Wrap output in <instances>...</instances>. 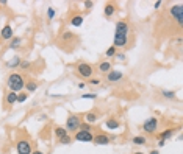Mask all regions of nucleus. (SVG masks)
<instances>
[{
  "label": "nucleus",
  "instance_id": "nucleus-1",
  "mask_svg": "<svg viewBox=\"0 0 183 154\" xmlns=\"http://www.w3.org/2000/svg\"><path fill=\"white\" fill-rule=\"evenodd\" d=\"M128 36H130V25L127 20H119L116 22V28H114V41L113 47L114 48H125L128 45Z\"/></svg>",
  "mask_w": 183,
  "mask_h": 154
},
{
  "label": "nucleus",
  "instance_id": "nucleus-2",
  "mask_svg": "<svg viewBox=\"0 0 183 154\" xmlns=\"http://www.w3.org/2000/svg\"><path fill=\"white\" fill-rule=\"evenodd\" d=\"M25 83H27L25 75H22V73H19V72L10 73L8 78H6V87H8V90L16 92V93H19V92L24 90Z\"/></svg>",
  "mask_w": 183,
  "mask_h": 154
},
{
  "label": "nucleus",
  "instance_id": "nucleus-3",
  "mask_svg": "<svg viewBox=\"0 0 183 154\" xmlns=\"http://www.w3.org/2000/svg\"><path fill=\"white\" fill-rule=\"evenodd\" d=\"M94 67L91 65L89 62H85V61H81V62H78L77 65H75V73L78 75V78H81V80H89V78H93V75H94Z\"/></svg>",
  "mask_w": 183,
  "mask_h": 154
},
{
  "label": "nucleus",
  "instance_id": "nucleus-4",
  "mask_svg": "<svg viewBox=\"0 0 183 154\" xmlns=\"http://www.w3.org/2000/svg\"><path fill=\"white\" fill-rule=\"evenodd\" d=\"M81 124V117L78 114H69L67 115V120H66V131L67 134L69 132H77L78 131V128Z\"/></svg>",
  "mask_w": 183,
  "mask_h": 154
},
{
  "label": "nucleus",
  "instance_id": "nucleus-5",
  "mask_svg": "<svg viewBox=\"0 0 183 154\" xmlns=\"http://www.w3.org/2000/svg\"><path fill=\"white\" fill-rule=\"evenodd\" d=\"M78 42V36L74 33V31H69V30H64L58 39V45L60 47H64V44H77Z\"/></svg>",
  "mask_w": 183,
  "mask_h": 154
},
{
  "label": "nucleus",
  "instance_id": "nucleus-6",
  "mask_svg": "<svg viewBox=\"0 0 183 154\" xmlns=\"http://www.w3.org/2000/svg\"><path fill=\"white\" fill-rule=\"evenodd\" d=\"M16 151L17 154H31L33 152V145L30 139H20L16 143Z\"/></svg>",
  "mask_w": 183,
  "mask_h": 154
},
{
  "label": "nucleus",
  "instance_id": "nucleus-7",
  "mask_svg": "<svg viewBox=\"0 0 183 154\" xmlns=\"http://www.w3.org/2000/svg\"><path fill=\"white\" fill-rule=\"evenodd\" d=\"M169 13L172 16V19H175L177 25L178 27H181V23H183V5L181 3H175L169 8Z\"/></svg>",
  "mask_w": 183,
  "mask_h": 154
},
{
  "label": "nucleus",
  "instance_id": "nucleus-8",
  "mask_svg": "<svg viewBox=\"0 0 183 154\" xmlns=\"http://www.w3.org/2000/svg\"><path fill=\"white\" fill-rule=\"evenodd\" d=\"M143 131L147 134H155L158 131V118L156 117H149L143 123Z\"/></svg>",
  "mask_w": 183,
  "mask_h": 154
},
{
  "label": "nucleus",
  "instance_id": "nucleus-9",
  "mask_svg": "<svg viewBox=\"0 0 183 154\" xmlns=\"http://www.w3.org/2000/svg\"><path fill=\"white\" fill-rule=\"evenodd\" d=\"M124 80V73L121 70H116V69H113L110 73L105 75V81L110 83V84H116V83H121Z\"/></svg>",
  "mask_w": 183,
  "mask_h": 154
},
{
  "label": "nucleus",
  "instance_id": "nucleus-10",
  "mask_svg": "<svg viewBox=\"0 0 183 154\" xmlns=\"http://www.w3.org/2000/svg\"><path fill=\"white\" fill-rule=\"evenodd\" d=\"M83 22H85V16L81 13H72L69 16V25H71V27H75V28L81 27Z\"/></svg>",
  "mask_w": 183,
  "mask_h": 154
},
{
  "label": "nucleus",
  "instance_id": "nucleus-11",
  "mask_svg": "<svg viewBox=\"0 0 183 154\" xmlns=\"http://www.w3.org/2000/svg\"><path fill=\"white\" fill-rule=\"evenodd\" d=\"M74 139L77 142H86V143H89V142H93L94 134L93 132H88V131H77L74 134Z\"/></svg>",
  "mask_w": 183,
  "mask_h": 154
},
{
  "label": "nucleus",
  "instance_id": "nucleus-12",
  "mask_svg": "<svg viewBox=\"0 0 183 154\" xmlns=\"http://www.w3.org/2000/svg\"><path fill=\"white\" fill-rule=\"evenodd\" d=\"M14 38V33H13V27H11V25L10 23H6L5 25V27L2 28V30H0V39H3V41H11Z\"/></svg>",
  "mask_w": 183,
  "mask_h": 154
},
{
  "label": "nucleus",
  "instance_id": "nucleus-13",
  "mask_svg": "<svg viewBox=\"0 0 183 154\" xmlns=\"http://www.w3.org/2000/svg\"><path fill=\"white\" fill-rule=\"evenodd\" d=\"M116 11H118V5L114 3V2H108V3H105V6H103V16H105L106 19L113 17L114 14H116Z\"/></svg>",
  "mask_w": 183,
  "mask_h": 154
},
{
  "label": "nucleus",
  "instance_id": "nucleus-14",
  "mask_svg": "<svg viewBox=\"0 0 183 154\" xmlns=\"http://www.w3.org/2000/svg\"><path fill=\"white\" fill-rule=\"evenodd\" d=\"M93 143H94V145H110V143H111V137L100 132V134H96V136H94Z\"/></svg>",
  "mask_w": 183,
  "mask_h": 154
},
{
  "label": "nucleus",
  "instance_id": "nucleus-15",
  "mask_svg": "<svg viewBox=\"0 0 183 154\" xmlns=\"http://www.w3.org/2000/svg\"><path fill=\"white\" fill-rule=\"evenodd\" d=\"M99 117H100V114H99L97 111H88V112L85 114V123L94 124V123L99 121Z\"/></svg>",
  "mask_w": 183,
  "mask_h": 154
},
{
  "label": "nucleus",
  "instance_id": "nucleus-16",
  "mask_svg": "<svg viewBox=\"0 0 183 154\" xmlns=\"http://www.w3.org/2000/svg\"><path fill=\"white\" fill-rule=\"evenodd\" d=\"M111 70H113V64H111L110 61H102V62L97 65V72L102 73V75H106V73H110Z\"/></svg>",
  "mask_w": 183,
  "mask_h": 154
},
{
  "label": "nucleus",
  "instance_id": "nucleus-17",
  "mask_svg": "<svg viewBox=\"0 0 183 154\" xmlns=\"http://www.w3.org/2000/svg\"><path fill=\"white\" fill-rule=\"evenodd\" d=\"M16 103H17V93L8 90L5 93V105L6 106H13V105H16Z\"/></svg>",
  "mask_w": 183,
  "mask_h": 154
},
{
  "label": "nucleus",
  "instance_id": "nucleus-18",
  "mask_svg": "<svg viewBox=\"0 0 183 154\" xmlns=\"http://www.w3.org/2000/svg\"><path fill=\"white\" fill-rule=\"evenodd\" d=\"M20 62H22V58H20L19 55H16V56H13L10 61H6L5 67H6V69H19Z\"/></svg>",
  "mask_w": 183,
  "mask_h": 154
},
{
  "label": "nucleus",
  "instance_id": "nucleus-19",
  "mask_svg": "<svg viewBox=\"0 0 183 154\" xmlns=\"http://www.w3.org/2000/svg\"><path fill=\"white\" fill-rule=\"evenodd\" d=\"M38 87H39V83H38L36 80H27V83H25V87H24V90H25L27 93H31V92L38 90Z\"/></svg>",
  "mask_w": 183,
  "mask_h": 154
},
{
  "label": "nucleus",
  "instance_id": "nucleus-20",
  "mask_svg": "<svg viewBox=\"0 0 183 154\" xmlns=\"http://www.w3.org/2000/svg\"><path fill=\"white\" fill-rule=\"evenodd\" d=\"M105 124H106V128H108L110 131H113V129H119V128H121V121L116 120V118H108V120L105 121Z\"/></svg>",
  "mask_w": 183,
  "mask_h": 154
},
{
  "label": "nucleus",
  "instance_id": "nucleus-21",
  "mask_svg": "<svg viewBox=\"0 0 183 154\" xmlns=\"http://www.w3.org/2000/svg\"><path fill=\"white\" fill-rule=\"evenodd\" d=\"M53 134H55V137L60 140V139H63V137L67 136V131H66V128H63V126H55V128H53Z\"/></svg>",
  "mask_w": 183,
  "mask_h": 154
},
{
  "label": "nucleus",
  "instance_id": "nucleus-22",
  "mask_svg": "<svg viewBox=\"0 0 183 154\" xmlns=\"http://www.w3.org/2000/svg\"><path fill=\"white\" fill-rule=\"evenodd\" d=\"M174 132H175V129H174V128H168V129H164V131H161V132H160L158 139H163V140H168V139H172Z\"/></svg>",
  "mask_w": 183,
  "mask_h": 154
},
{
  "label": "nucleus",
  "instance_id": "nucleus-23",
  "mask_svg": "<svg viewBox=\"0 0 183 154\" xmlns=\"http://www.w3.org/2000/svg\"><path fill=\"white\" fill-rule=\"evenodd\" d=\"M22 42H24V39L22 38H13L11 41H10V45H8V48H11V50H16V48H19L20 45H22Z\"/></svg>",
  "mask_w": 183,
  "mask_h": 154
},
{
  "label": "nucleus",
  "instance_id": "nucleus-24",
  "mask_svg": "<svg viewBox=\"0 0 183 154\" xmlns=\"http://www.w3.org/2000/svg\"><path fill=\"white\" fill-rule=\"evenodd\" d=\"M19 69H22L24 72H28V70H31V69H33V62H31V61H27V59H22V62H20Z\"/></svg>",
  "mask_w": 183,
  "mask_h": 154
},
{
  "label": "nucleus",
  "instance_id": "nucleus-25",
  "mask_svg": "<svg viewBox=\"0 0 183 154\" xmlns=\"http://www.w3.org/2000/svg\"><path fill=\"white\" fill-rule=\"evenodd\" d=\"M131 143H135V145H147V139L144 136H135L131 139Z\"/></svg>",
  "mask_w": 183,
  "mask_h": 154
},
{
  "label": "nucleus",
  "instance_id": "nucleus-26",
  "mask_svg": "<svg viewBox=\"0 0 183 154\" xmlns=\"http://www.w3.org/2000/svg\"><path fill=\"white\" fill-rule=\"evenodd\" d=\"M160 95L166 100H175V92L174 90H160Z\"/></svg>",
  "mask_w": 183,
  "mask_h": 154
},
{
  "label": "nucleus",
  "instance_id": "nucleus-27",
  "mask_svg": "<svg viewBox=\"0 0 183 154\" xmlns=\"http://www.w3.org/2000/svg\"><path fill=\"white\" fill-rule=\"evenodd\" d=\"M78 131H88V132H93V131H94V128H93V124H88V123L81 121V124H80V128H78Z\"/></svg>",
  "mask_w": 183,
  "mask_h": 154
},
{
  "label": "nucleus",
  "instance_id": "nucleus-28",
  "mask_svg": "<svg viewBox=\"0 0 183 154\" xmlns=\"http://www.w3.org/2000/svg\"><path fill=\"white\" fill-rule=\"evenodd\" d=\"M28 95H30V93H27L25 90L19 92V93H17V103H25L27 98H28Z\"/></svg>",
  "mask_w": 183,
  "mask_h": 154
},
{
  "label": "nucleus",
  "instance_id": "nucleus-29",
  "mask_svg": "<svg viewBox=\"0 0 183 154\" xmlns=\"http://www.w3.org/2000/svg\"><path fill=\"white\" fill-rule=\"evenodd\" d=\"M55 14H56L55 8H53V6H47V20H49V22L55 19Z\"/></svg>",
  "mask_w": 183,
  "mask_h": 154
},
{
  "label": "nucleus",
  "instance_id": "nucleus-30",
  "mask_svg": "<svg viewBox=\"0 0 183 154\" xmlns=\"http://www.w3.org/2000/svg\"><path fill=\"white\" fill-rule=\"evenodd\" d=\"M116 53H118V51H116V48H114V47L111 45V47H110V48L105 51V56H106V58H114V55H116Z\"/></svg>",
  "mask_w": 183,
  "mask_h": 154
},
{
  "label": "nucleus",
  "instance_id": "nucleus-31",
  "mask_svg": "<svg viewBox=\"0 0 183 154\" xmlns=\"http://www.w3.org/2000/svg\"><path fill=\"white\" fill-rule=\"evenodd\" d=\"M58 142H60L61 145H69V143H72V137H71L69 134H67L66 137H63V139H60Z\"/></svg>",
  "mask_w": 183,
  "mask_h": 154
},
{
  "label": "nucleus",
  "instance_id": "nucleus-32",
  "mask_svg": "<svg viewBox=\"0 0 183 154\" xmlns=\"http://www.w3.org/2000/svg\"><path fill=\"white\" fill-rule=\"evenodd\" d=\"M100 83H102V80L100 78H94V76L88 80V84H91V86H100Z\"/></svg>",
  "mask_w": 183,
  "mask_h": 154
},
{
  "label": "nucleus",
  "instance_id": "nucleus-33",
  "mask_svg": "<svg viewBox=\"0 0 183 154\" xmlns=\"http://www.w3.org/2000/svg\"><path fill=\"white\" fill-rule=\"evenodd\" d=\"M80 98L81 100H96L97 98V93H83Z\"/></svg>",
  "mask_w": 183,
  "mask_h": 154
},
{
  "label": "nucleus",
  "instance_id": "nucleus-34",
  "mask_svg": "<svg viewBox=\"0 0 183 154\" xmlns=\"http://www.w3.org/2000/svg\"><path fill=\"white\" fill-rule=\"evenodd\" d=\"M83 5H85V8H86V10H91V8L94 6V2H91V0H86V2H85Z\"/></svg>",
  "mask_w": 183,
  "mask_h": 154
},
{
  "label": "nucleus",
  "instance_id": "nucleus-35",
  "mask_svg": "<svg viewBox=\"0 0 183 154\" xmlns=\"http://www.w3.org/2000/svg\"><path fill=\"white\" fill-rule=\"evenodd\" d=\"M161 5H163V0H156V2L153 3V8L155 10H160V8H161Z\"/></svg>",
  "mask_w": 183,
  "mask_h": 154
},
{
  "label": "nucleus",
  "instance_id": "nucleus-36",
  "mask_svg": "<svg viewBox=\"0 0 183 154\" xmlns=\"http://www.w3.org/2000/svg\"><path fill=\"white\" fill-rule=\"evenodd\" d=\"M114 58H118L119 61H125V55L124 53H116V55H114Z\"/></svg>",
  "mask_w": 183,
  "mask_h": 154
},
{
  "label": "nucleus",
  "instance_id": "nucleus-37",
  "mask_svg": "<svg viewBox=\"0 0 183 154\" xmlns=\"http://www.w3.org/2000/svg\"><path fill=\"white\" fill-rule=\"evenodd\" d=\"M166 145V140H163V139H158V146H164Z\"/></svg>",
  "mask_w": 183,
  "mask_h": 154
},
{
  "label": "nucleus",
  "instance_id": "nucleus-38",
  "mask_svg": "<svg viewBox=\"0 0 183 154\" xmlns=\"http://www.w3.org/2000/svg\"><path fill=\"white\" fill-rule=\"evenodd\" d=\"M86 87V83H78V89H85Z\"/></svg>",
  "mask_w": 183,
  "mask_h": 154
},
{
  "label": "nucleus",
  "instance_id": "nucleus-39",
  "mask_svg": "<svg viewBox=\"0 0 183 154\" xmlns=\"http://www.w3.org/2000/svg\"><path fill=\"white\" fill-rule=\"evenodd\" d=\"M31 154H44V151H41V149H35Z\"/></svg>",
  "mask_w": 183,
  "mask_h": 154
},
{
  "label": "nucleus",
  "instance_id": "nucleus-40",
  "mask_svg": "<svg viewBox=\"0 0 183 154\" xmlns=\"http://www.w3.org/2000/svg\"><path fill=\"white\" fill-rule=\"evenodd\" d=\"M149 154H160V151H158V149H152Z\"/></svg>",
  "mask_w": 183,
  "mask_h": 154
},
{
  "label": "nucleus",
  "instance_id": "nucleus-41",
  "mask_svg": "<svg viewBox=\"0 0 183 154\" xmlns=\"http://www.w3.org/2000/svg\"><path fill=\"white\" fill-rule=\"evenodd\" d=\"M8 2H6V0H0V5H6Z\"/></svg>",
  "mask_w": 183,
  "mask_h": 154
},
{
  "label": "nucleus",
  "instance_id": "nucleus-42",
  "mask_svg": "<svg viewBox=\"0 0 183 154\" xmlns=\"http://www.w3.org/2000/svg\"><path fill=\"white\" fill-rule=\"evenodd\" d=\"M133 154H144V152H141V151H136V152H133Z\"/></svg>",
  "mask_w": 183,
  "mask_h": 154
},
{
  "label": "nucleus",
  "instance_id": "nucleus-43",
  "mask_svg": "<svg viewBox=\"0 0 183 154\" xmlns=\"http://www.w3.org/2000/svg\"><path fill=\"white\" fill-rule=\"evenodd\" d=\"M0 10H2V6H0Z\"/></svg>",
  "mask_w": 183,
  "mask_h": 154
}]
</instances>
